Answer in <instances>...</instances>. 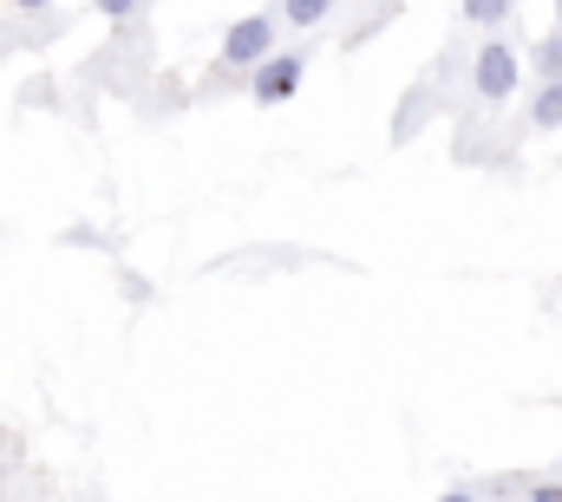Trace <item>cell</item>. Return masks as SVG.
Returning a JSON list of instances; mask_svg holds the SVG:
<instances>
[{
    "mask_svg": "<svg viewBox=\"0 0 562 502\" xmlns=\"http://www.w3.org/2000/svg\"><path fill=\"white\" fill-rule=\"evenodd\" d=\"M269 46H276V20H269V13H249V20H236V26L223 33V59H229V66H262Z\"/></svg>",
    "mask_w": 562,
    "mask_h": 502,
    "instance_id": "6da1fadb",
    "label": "cell"
},
{
    "mask_svg": "<svg viewBox=\"0 0 562 502\" xmlns=\"http://www.w3.org/2000/svg\"><path fill=\"white\" fill-rule=\"evenodd\" d=\"M471 79H477V92H484V99H510V85H517V53L491 39V46L477 53V72H471Z\"/></svg>",
    "mask_w": 562,
    "mask_h": 502,
    "instance_id": "7a4b0ae2",
    "label": "cell"
},
{
    "mask_svg": "<svg viewBox=\"0 0 562 502\" xmlns=\"http://www.w3.org/2000/svg\"><path fill=\"white\" fill-rule=\"evenodd\" d=\"M294 85H301V53H281V59L269 53V59L256 66V99H262V105H281Z\"/></svg>",
    "mask_w": 562,
    "mask_h": 502,
    "instance_id": "3957f363",
    "label": "cell"
},
{
    "mask_svg": "<svg viewBox=\"0 0 562 502\" xmlns=\"http://www.w3.org/2000/svg\"><path fill=\"white\" fill-rule=\"evenodd\" d=\"M537 125L543 130L562 125V79H543V92H537Z\"/></svg>",
    "mask_w": 562,
    "mask_h": 502,
    "instance_id": "277c9868",
    "label": "cell"
},
{
    "mask_svg": "<svg viewBox=\"0 0 562 502\" xmlns=\"http://www.w3.org/2000/svg\"><path fill=\"white\" fill-rule=\"evenodd\" d=\"M327 7H334V0H281V13H288L294 26H314V20H321Z\"/></svg>",
    "mask_w": 562,
    "mask_h": 502,
    "instance_id": "5b68a950",
    "label": "cell"
},
{
    "mask_svg": "<svg viewBox=\"0 0 562 502\" xmlns=\"http://www.w3.org/2000/svg\"><path fill=\"white\" fill-rule=\"evenodd\" d=\"M537 72H543V79H562V33H550V39L537 46Z\"/></svg>",
    "mask_w": 562,
    "mask_h": 502,
    "instance_id": "8992f818",
    "label": "cell"
},
{
    "mask_svg": "<svg viewBox=\"0 0 562 502\" xmlns=\"http://www.w3.org/2000/svg\"><path fill=\"white\" fill-rule=\"evenodd\" d=\"M504 13H510V0H464V20H477V26H491Z\"/></svg>",
    "mask_w": 562,
    "mask_h": 502,
    "instance_id": "52a82bcc",
    "label": "cell"
},
{
    "mask_svg": "<svg viewBox=\"0 0 562 502\" xmlns=\"http://www.w3.org/2000/svg\"><path fill=\"white\" fill-rule=\"evenodd\" d=\"M132 7H138V0H99V13H112V20H125Z\"/></svg>",
    "mask_w": 562,
    "mask_h": 502,
    "instance_id": "ba28073f",
    "label": "cell"
},
{
    "mask_svg": "<svg viewBox=\"0 0 562 502\" xmlns=\"http://www.w3.org/2000/svg\"><path fill=\"white\" fill-rule=\"evenodd\" d=\"M13 7H26V13H40V7H46V0H13Z\"/></svg>",
    "mask_w": 562,
    "mask_h": 502,
    "instance_id": "9c48e42d",
    "label": "cell"
},
{
    "mask_svg": "<svg viewBox=\"0 0 562 502\" xmlns=\"http://www.w3.org/2000/svg\"><path fill=\"white\" fill-rule=\"evenodd\" d=\"M438 502H471V497H438Z\"/></svg>",
    "mask_w": 562,
    "mask_h": 502,
    "instance_id": "30bf717a",
    "label": "cell"
},
{
    "mask_svg": "<svg viewBox=\"0 0 562 502\" xmlns=\"http://www.w3.org/2000/svg\"><path fill=\"white\" fill-rule=\"evenodd\" d=\"M557 13H562V0H557Z\"/></svg>",
    "mask_w": 562,
    "mask_h": 502,
    "instance_id": "8fae6325",
    "label": "cell"
}]
</instances>
